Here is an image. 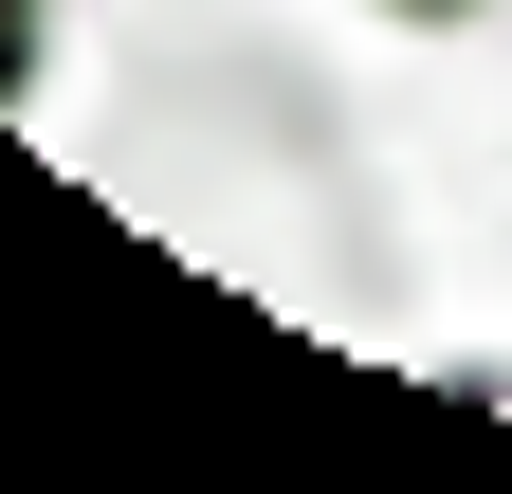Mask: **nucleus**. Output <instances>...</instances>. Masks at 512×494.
<instances>
[{
    "label": "nucleus",
    "mask_w": 512,
    "mask_h": 494,
    "mask_svg": "<svg viewBox=\"0 0 512 494\" xmlns=\"http://www.w3.org/2000/svg\"><path fill=\"white\" fill-rule=\"evenodd\" d=\"M37 55H55V0H0V110L37 92Z\"/></svg>",
    "instance_id": "obj_1"
},
{
    "label": "nucleus",
    "mask_w": 512,
    "mask_h": 494,
    "mask_svg": "<svg viewBox=\"0 0 512 494\" xmlns=\"http://www.w3.org/2000/svg\"><path fill=\"white\" fill-rule=\"evenodd\" d=\"M366 19H403V37H458V19H494V0H366Z\"/></svg>",
    "instance_id": "obj_2"
}]
</instances>
